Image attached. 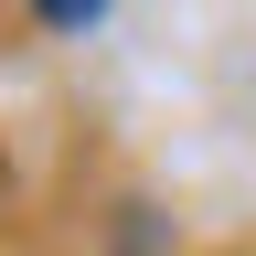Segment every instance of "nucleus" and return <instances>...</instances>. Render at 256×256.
<instances>
[{
	"mask_svg": "<svg viewBox=\"0 0 256 256\" xmlns=\"http://www.w3.org/2000/svg\"><path fill=\"white\" fill-rule=\"evenodd\" d=\"M32 11H43V22H54V32H86V22H96V11H107V0H32Z\"/></svg>",
	"mask_w": 256,
	"mask_h": 256,
	"instance_id": "1",
	"label": "nucleus"
},
{
	"mask_svg": "<svg viewBox=\"0 0 256 256\" xmlns=\"http://www.w3.org/2000/svg\"><path fill=\"white\" fill-rule=\"evenodd\" d=\"M0 192H11V160H0Z\"/></svg>",
	"mask_w": 256,
	"mask_h": 256,
	"instance_id": "2",
	"label": "nucleus"
}]
</instances>
